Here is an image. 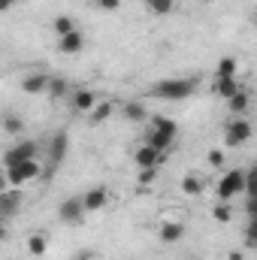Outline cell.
<instances>
[{
    "instance_id": "28",
    "label": "cell",
    "mask_w": 257,
    "mask_h": 260,
    "mask_svg": "<svg viewBox=\"0 0 257 260\" xmlns=\"http://www.w3.org/2000/svg\"><path fill=\"white\" fill-rule=\"evenodd\" d=\"M52 27H55L58 37H64V34H73V30H76V21H73L70 15H58V18L52 21Z\"/></svg>"
},
{
    "instance_id": "32",
    "label": "cell",
    "mask_w": 257,
    "mask_h": 260,
    "mask_svg": "<svg viewBox=\"0 0 257 260\" xmlns=\"http://www.w3.org/2000/svg\"><path fill=\"white\" fill-rule=\"evenodd\" d=\"M15 6V0H0V12H9Z\"/></svg>"
},
{
    "instance_id": "8",
    "label": "cell",
    "mask_w": 257,
    "mask_h": 260,
    "mask_svg": "<svg viewBox=\"0 0 257 260\" xmlns=\"http://www.w3.org/2000/svg\"><path fill=\"white\" fill-rule=\"evenodd\" d=\"M21 188H6V191H0V218H12V215H18V209H21Z\"/></svg>"
},
{
    "instance_id": "4",
    "label": "cell",
    "mask_w": 257,
    "mask_h": 260,
    "mask_svg": "<svg viewBox=\"0 0 257 260\" xmlns=\"http://www.w3.org/2000/svg\"><path fill=\"white\" fill-rule=\"evenodd\" d=\"M67 151H70V133L67 130H58L49 136V145H46V160H49V170L61 167L67 160Z\"/></svg>"
},
{
    "instance_id": "3",
    "label": "cell",
    "mask_w": 257,
    "mask_h": 260,
    "mask_svg": "<svg viewBox=\"0 0 257 260\" xmlns=\"http://www.w3.org/2000/svg\"><path fill=\"white\" fill-rule=\"evenodd\" d=\"M215 194H218V200H233V197L245 194V170H227L218 179Z\"/></svg>"
},
{
    "instance_id": "5",
    "label": "cell",
    "mask_w": 257,
    "mask_h": 260,
    "mask_svg": "<svg viewBox=\"0 0 257 260\" xmlns=\"http://www.w3.org/2000/svg\"><path fill=\"white\" fill-rule=\"evenodd\" d=\"M37 154H40V145L34 139L15 142L12 148L3 151V167H15V164H24V160H37Z\"/></svg>"
},
{
    "instance_id": "24",
    "label": "cell",
    "mask_w": 257,
    "mask_h": 260,
    "mask_svg": "<svg viewBox=\"0 0 257 260\" xmlns=\"http://www.w3.org/2000/svg\"><path fill=\"white\" fill-rule=\"evenodd\" d=\"M121 112H124V118H127V121H136V124H142V121L148 118V112H145V106H142V103H124V106H121Z\"/></svg>"
},
{
    "instance_id": "25",
    "label": "cell",
    "mask_w": 257,
    "mask_h": 260,
    "mask_svg": "<svg viewBox=\"0 0 257 260\" xmlns=\"http://www.w3.org/2000/svg\"><path fill=\"white\" fill-rule=\"evenodd\" d=\"M145 9L151 15H170L176 9V0H145Z\"/></svg>"
},
{
    "instance_id": "6",
    "label": "cell",
    "mask_w": 257,
    "mask_h": 260,
    "mask_svg": "<svg viewBox=\"0 0 257 260\" xmlns=\"http://www.w3.org/2000/svg\"><path fill=\"white\" fill-rule=\"evenodd\" d=\"M248 139H251V121H245V118H233L224 130V145L227 148H239Z\"/></svg>"
},
{
    "instance_id": "31",
    "label": "cell",
    "mask_w": 257,
    "mask_h": 260,
    "mask_svg": "<svg viewBox=\"0 0 257 260\" xmlns=\"http://www.w3.org/2000/svg\"><path fill=\"white\" fill-rule=\"evenodd\" d=\"M224 160H227L224 148H212V151H209V164H212V167H224Z\"/></svg>"
},
{
    "instance_id": "12",
    "label": "cell",
    "mask_w": 257,
    "mask_h": 260,
    "mask_svg": "<svg viewBox=\"0 0 257 260\" xmlns=\"http://www.w3.org/2000/svg\"><path fill=\"white\" fill-rule=\"evenodd\" d=\"M85 49V34L76 27L73 34H64V37H58V52L61 55H79Z\"/></svg>"
},
{
    "instance_id": "26",
    "label": "cell",
    "mask_w": 257,
    "mask_h": 260,
    "mask_svg": "<svg viewBox=\"0 0 257 260\" xmlns=\"http://www.w3.org/2000/svg\"><path fill=\"white\" fill-rule=\"evenodd\" d=\"M239 73V61L236 58H221L218 70H215V79H227V76H236Z\"/></svg>"
},
{
    "instance_id": "19",
    "label": "cell",
    "mask_w": 257,
    "mask_h": 260,
    "mask_svg": "<svg viewBox=\"0 0 257 260\" xmlns=\"http://www.w3.org/2000/svg\"><path fill=\"white\" fill-rule=\"evenodd\" d=\"M242 85L236 82V76H227V79H215V94L218 97H224V100H230L236 91H239Z\"/></svg>"
},
{
    "instance_id": "18",
    "label": "cell",
    "mask_w": 257,
    "mask_h": 260,
    "mask_svg": "<svg viewBox=\"0 0 257 260\" xmlns=\"http://www.w3.org/2000/svg\"><path fill=\"white\" fill-rule=\"evenodd\" d=\"M182 191H185L188 197L203 194V191H206V179H203L200 173H188V176L182 179Z\"/></svg>"
},
{
    "instance_id": "7",
    "label": "cell",
    "mask_w": 257,
    "mask_h": 260,
    "mask_svg": "<svg viewBox=\"0 0 257 260\" xmlns=\"http://www.w3.org/2000/svg\"><path fill=\"white\" fill-rule=\"evenodd\" d=\"M133 164H136V170H145V167H164V164H167V154L142 142V145H136V151H133Z\"/></svg>"
},
{
    "instance_id": "15",
    "label": "cell",
    "mask_w": 257,
    "mask_h": 260,
    "mask_svg": "<svg viewBox=\"0 0 257 260\" xmlns=\"http://www.w3.org/2000/svg\"><path fill=\"white\" fill-rule=\"evenodd\" d=\"M173 142H176V139H173V136H167V133H160V130H145V145H151V148H157V151H164V154H167V151H170V145H173Z\"/></svg>"
},
{
    "instance_id": "29",
    "label": "cell",
    "mask_w": 257,
    "mask_h": 260,
    "mask_svg": "<svg viewBox=\"0 0 257 260\" xmlns=\"http://www.w3.org/2000/svg\"><path fill=\"white\" fill-rule=\"evenodd\" d=\"M157 170H160V167H145V170H136V182H139V185H151V182L157 179Z\"/></svg>"
},
{
    "instance_id": "1",
    "label": "cell",
    "mask_w": 257,
    "mask_h": 260,
    "mask_svg": "<svg viewBox=\"0 0 257 260\" xmlns=\"http://www.w3.org/2000/svg\"><path fill=\"white\" fill-rule=\"evenodd\" d=\"M197 91V79H160L148 88V97L157 100H188Z\"/></svg>"
},
{
    "instance_id": "20",
    "label": "cell",
    "mask_w": 257,
    "mask_h": 260,
    "mask_svg": "<svg viewBox=\"0 0 257 260\" xmlns=\"http://www.w3.org/2000/svg\"><path fill=\"white\" fill-rule=\"evenodd\" d=\"M46 251H49V236L30 233V236H27V254H30V257H43Z\"/></svg>"
},
{
    "instance_id": "34",
    "label": "cell",
    "mask_w": 257,
    "mask_h": 260,
    "mask_svg": "<svg viewBox=\"0 0 257 260\" xmlns=\"http://www.w3.org/2000/svg\"><path fill=\"white\" fill-rule=\"evenodd\" d=\"M76 260H94V254H91V251H79V254H76Z\"/></svg>"
},
{
    "instance_id": "11",
    "label": "cell",
    "mask_w": 257,
    "mask_h": 260,
    "mask_svg": "<svg viewBox=\"0 0 257 260\" xmlns=\"http://www.w3.org/2000/svg\"><path fill=\"white\" fill-rule=\"evenodd\" d=\"M106 203H109V188H103V185L88 188V191L82 194V206H85V212H100Z\"/></svg>"
},
{
    "instance_id": "21",
    "label": "cell",
    "mask_w": 257,
    "mask_h": 260,
    "mask_svg": "<svg viewBox=\"0 0 257 260\" xmlns=\"http://www.w3.org/2000/svg\"><path fill=\"white\" fill-rule=\"evenodd\" d=\"M212 218H215L218 224H230V221H233V203H230V200H218V203L212 206Z\"/></svg>"
},
{
    "instance_id": "16",
    "label": "cell",
    "mask_w": 257,
    "mask_h": 260,
    "mask_svg": "<svg viewBox=\"0 0 257 260\" xmlns=\"http://www.w3.org/2000/svg\"><path fill=\"white\" fill-rule=\"evenodd\" d=\"M46 94H49L52 100H64L67 94H70V82H67L64 76H49V85H46Z\"/></svg>"
},
{
    "instance_id": "23",
    "label": "cell",
    "mask_w": 257,
    "mask_h": 260,
    "mask_svg": "<svg viewBox=\"0 0 257 260\" xmlns=\"http://www.w3.org/2000/svg\"><path fill=\"white\" fill-rule=\"evenodd\" d=\"M151 127L160 130V133H167V136H173V139L179 136V124H176L173 118H167V115H154V118H151Z\"/></svg>"
},
{
    "instance_id": "9",
    "label": "cell",
    "mask_w": 257,
    "mask_h": 260,
    "mask_svg": "<svg viewBox=\"0 0 257 260\" xmlns=\"http://www.w3.org/2000/svg\"><path fill=\"white\" fill-rule=\"evenodd\" d=\"M82 215H85L82 197H70V200H64V203L58 206V218H61L64 224H79V221H82Z\"/></svg>"
},
{
    "instance_id": "36",
    "label": "cell",
    "mask_w": 257,
    "mask_h": 260,
    "mask_svg": "<svg viewBox=\"0 0 257 260\" xmlns=\"http://www.w3.org/2000/svg\"><path fill=\"white\" fill-rule=\"evenodd\" d=\"M6 188H9V185H6V176L0 173V191H6Z\"/></svg>"
},
{
    "instance_id": "13",
    "label": "cell",
    "mask_w": 257,
    "mask_h": 260,
    "mask_svg": "<svg viewBox=\"0 0 257 260\" xmlns=\"http://www.w3.org/2000/svg\"><path fill=\"white\" fill-rule=\"evenodd\" d=\"M94 103H97V97H94V91H88V88H82V91H76V94L70 97V106H73V112H79V115H88V112L94 109Z\"/></svg>"
},
{
    "instance_id": "35",
    "label": "cell",
    "mask_w": 257,
    "mask_h": 260,
    "mask_svg": "<svg viewBox=\"0 0 257 260\" xmlns=\"http://www.w3.org/2000/svg\"><path fill=\"white\" fill-rule=\"evenodd\" d=\"M6 236H9V230H6V227H3V218H0V242H3V239H6Z\"/></svg>"
},
{
    "instance_id": "10",
    "label": "cell",
    "mask_w": 257,
    "mask_h": 260,
    "mask_svg": "<svg viewBox=\"0 0 257 260\" xmlns=\"http://www.w3.org/2000/svg\"><path fill=\"white\" fill-rule=\"evenodd\" d=\"M185 233H188L185 221H164V224H160V230H157V236H160V242H164V245H176V242H182V239H185Z\"/></svg>"
},
{
    "instance_id": "14",
    "label": "cell",
    "mask_w": 257,
    "mask_h": 260,
    "mask_svg": "<svg viewBox=\"0 0 257 260\" xmlns=\"http://www.w3.org/2000/svg\"><path fill=\"white\" fill-rule=\"evenodd\" d=\"M46 85H49L46 73H30V76L21 79V91L24 94H46Z\"/></svg>"
},
{
    "instance_id": "30",
    "label": "cell",
    "mask_w": 257,
    "mask_h": 260,
    "mask_svg": "<svg viewBox=\"0 0 257 260\" xmlns=\"http://www.w3.org/2000/svg\"><path fill=\"white\" fill-rule=\"evenodd\" d=\"M100 12H118L121 9V0H91Z\"/></svg>"
},
{
    "instance_id": "33",
    "label": "cell",
    "mask_w": 257,
    "mask_h": 260,
    "mask_svg": "<svg viewBox=\"0 0 257 260\" xmlns=\"http://www.w3.org/2000/svg\"><path fill=\"white\" fill-rule=\"evenodd\" d=\"M227 260H245V254H242V251H230V254H227Z\"/></svg>"
},
{
    "instance_id": "2",
    "label": "cell",
    "mask_w": 257,
    "mask_h": 260,
    "mask_svg": "<svg viewBox=\"0 0 257 260\" xmlns=\"http://www.w3.org/2000/svg\"><path fill=\"white\" fill-rule=\"evenodd\" d=\"M43 173L40 160H24V164H15V167H6V185L9 188H24L27 182H34L37 176Z\"/></svg>"
},
{
    "instance_id": "22",
    "label": "cell",
    "mask_w": 257,
    "mask_h": 260,
    "mask_svg": "<svg viewBox=\"0 0 257 260\" xmlns=\"http://www.w3.org/2000/svg\"><path fill=\"white\" fill-rule=\"evenodd\" d=\"M109 115H112V103H109V100H97V103H94V109L88 112L91 124H103Z\"/></svg>"
},
{
    "instance_id": "27",
    "label": "cell",
    "mask_w": 257,
    "mask_h": 260,
    "mask_svg": "<svg viewBox=\"0 0 257 260\" xmlns=\"http://www.w3.org/2000/svg\"><path fill=\"white\" fill-rule=\"evenodd\" d=\"M3 133H9V136H18V133H24V118H18V115H3Z\"/></svg>"
},
{
    "instance_id": "17",
    "label": "cell",
    "mask_w": 257,
    "mask_h": 260,
    "mask_svg": "<svg viewBox=\"0 0 257 260\" xmlns=\"http://www.w3.org/2000/svg\"><path fill=\"white\" fill-rule=\"evenodd\" d=\"M227 106H230L233 115H242V112H248V106H251V94H248L245 88H239V91L227 100Z\"/></svg>"
}]
</instances>
